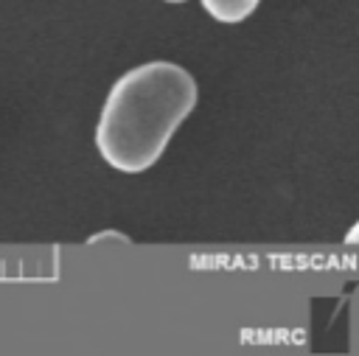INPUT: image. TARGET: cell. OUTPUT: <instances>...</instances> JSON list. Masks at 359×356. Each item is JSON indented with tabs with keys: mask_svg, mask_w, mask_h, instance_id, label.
<instances>
[{
	"mask_svg": "<svg viewBox=\"0 0 359 356\" xmlns=\"http://www.w3.org/2000/svg\"><path fill=\"white\" fill-rule=\"evenodd\" d=\"M199 3L210 20L222 25H238L258 8L261 0H199Z\"/></svg>",
	"mask_w": 359,
	"mask_h": 356,
	"instance_id": "obj_2",
	"label": "cell"
},
{
	"mask_svg": "<svg viewBox=\"0 0 359 356\" xmlns=\"http://www.w3.org/2000/svg\"><path fill=\"white\" fill-rule=\"evenodd\" d=\"M196 78L177 62L151 59L121 73L95 121V149L121 174L149 171L194 112Z\"/></svg>",
	"mask_w": 359,
	"mask_h": 356,
	"instance_id": "obj_1",
	"label": "cell"
},
{
	"mask_svg": "<svg viewBox=\"0 0 359 356\" xmlns=\"http://www.w3.org/2000/svg\"><path fill=\"white\" fill-rule=\"evenodd\" d=\"M163 3H185V0H163Z\"/></svg>",
	"mask_w": 359,
	"mask_h": 356,
	"instance_id": "obj_3",
	"label": "cell"
}]
</instances>
